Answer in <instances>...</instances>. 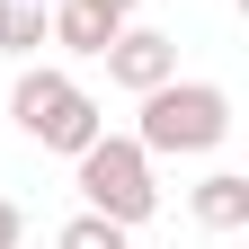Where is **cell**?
Masks as SVG:
<instances>
[{
  "label": "cell",
  "mask_w": 249,
  "mask_h": 249,
  "mask_svg": "<svg viewBox=\"0 0 249 249\" xmlns=\"http://www.w3.org/2000/svg\"><path fill=\"white\" fill-rule=\"evenodd\" d=\"M124 240H134V231H124V223H107V213H89V205L53 231V249H124Z\"/></svg>",
  "instance_id": "cell-8"
},
{
  "label": "cell",
  "mask_w": 249,
  "mask_h": 249,
  "mask_svg": "<svg viewBox=\"0 0 249 249\" xmlns=\"http://www.w3.org/2000/svg\"><path fill=\"white\" fill-rule=\"evenodd\" d=\"M107 9H116V18H134V9H142V0H107Z\"/></svg>",
  "instance_id": "cell-10"
},
{
  "label": "cell",
  "mask_w": 249,
  "mask_h": 249,
  "mask_svg": "<svg viewBox=\"0 0 249 249\" xmlns=\"http://www.w3.org/2000/svg\"><path fill=\"white\" fill-rule=\"evenodd\" d=\"M187 213H196L205 231H249V178L240 169H213L187 187Z\"/></svg>",
  "instance_id": "cell-6"
},
{
  "label": "cell",
  "mask_w": 249,
  "mask_h": 249,
  "mask_svg": "<svg viewBox=\"0 0 249 249\" xmlns=\"http://www.w3.org/2000/svg\"><path fill=\"white\" fill-rule=\"evenodd\" d=\"M45 27H53V45L62 53H107V36H116V9L107 0H45Z\"/></svg>",
  "instance_id": "cell-5"
},
{
  "label": "cell",
  "mask_w": 249,
  "mask_h": 249,
  "mask_svg": "<svg viewBox=\"0 0 249 249\" xmlns=\"http://www.w3.org/2000/svg\"><path fill=\"white\" fill-rule=\"evenodd\" d=\"M9 124H18L36 151H62V160H71L80 142L107 134L98 98H89L71 71H53V62H27V71H18V89H9Z\"/></svg>",
  "instance_id": "cell-2"
},
{
  "label": "cell",
  "mask_w": 249,
  "mask_h": 249,
  "mask_svg": "<svg viewBox=\"0 0 249 249\" xmlns=\"http://www.w3.org/2000/svg\"><path fill=\"white\" fill-rule=\"evenodd\" d=\"M36 45H53V27H45V0H0V53L27 62Z\"/></svg>",
  "instance_id": "cell-7"
},
{
  "label": "cell",
  "mask_w": 249,
  "mask_h": 249,
  "mask_svg": "<svg viewBox=\"0 0 249 249\" xmlns=\"http://www.w3.org/2000/svg\"><path fill=\"white\" fill-rule=\"evenodd\" d=\"M134 142L151 151V160H196V151L231 142V89H223V80H178V71H169L160 89H142Z\"/></svg>",
  "instance_id": "cell-1"
},
{
  "label": "cell",
  "mask_w": 249,
  "mask_h": 249,
  "mask_svg": "<svg viewBox=\"0 0 249 249\" xmlns=\"http://www.w3.org/2000/svg\"><path fill=\"white\" fill-rule=\"evenodd\" d=\"M71 169H80V205L107 213V223H124V231L160 213V178H151V151H142L134 134H98V142H80Z\"/></svg>",
  "instance_id": "cell-3"
},
{
  "label": "cell",
  "mask_w": 249,
  "mask_h": 249,
  "mask_svg": "<svg viewBox=\"0 0 249 249\" xmlns=\"http://www.w3.org/2000/svg\"><path fill=\"white\" fill-rule=\"evenodd\" d=\"M18 240H27V213H18L9 196H0V249H18Z\"/></svg>",
  "instance_id": "cell-9"
},
{
  "label": "cell",
  "mask_w": 249,
  "mask_h": 249,
  "mask_svg": "<svg viewBox=\"0 0 249 249\" xmlns=\"http://www.w3.org/2000/svg\"><path fill=\"white\" fill-rule=\"evenodd\" d=\"M107 80L124 89V98H142V89H160L169 71H178V36H160V27H134V18H124L116 27V36H107Z\"/></svg>",
  "instance_id": "cell-4"
}]
</instances>
